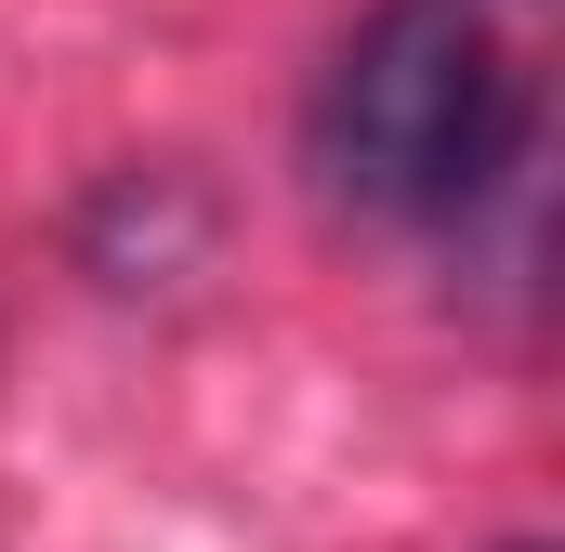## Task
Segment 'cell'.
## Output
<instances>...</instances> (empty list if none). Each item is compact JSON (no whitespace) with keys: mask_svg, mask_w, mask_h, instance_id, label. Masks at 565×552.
Here are the masks:
<instances>
[{"mask_svg":"<svg viewBox=\"0 0 565 552\" xmlns=\"http://www.w3.org/2000/svg\"><path fill=\"white\" fill-rule=\"evenodd\" d=\"M302 171L329 211L460 251L540 184V93L473 0H369L302 93Z\"/></svg>","mask_w":565,"mask_h":552,"instance_id":"cell-1","label":"cell"},{"mask_svg":"<svg viewBox=\"0 0 565 552\" xmlns=\"http://www.w3.org/2000/svg\"><path fill=\"white\" fill-rule=\"evenodd\" d=\"M211 237H224V198H211L184 158H132V171H106V184L79 198V276H93L106 302L184 289V276L211 264Z\"/></svg>","mask_w":565,"mask_h":552,"instance_id":"cell-2","label":"cell"},{"mask_svg":"<svg viewBox=\"0 0 565 552\" xmlns=\"http://www.w3.org/2000/svg\"><path fill=\"white\" fill-rule=\"evenodd\" d=\"M500 552H553V540H500Z\"/></svg>","mask_w":565,"mask_h":552,"instance_id":"cell-3","label":"cell"}]
</instances>
